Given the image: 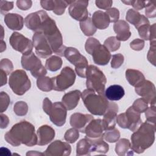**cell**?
Here are the masks:
<instances>
[{"mask_svg": "<svg viewBox=\"0 0 156 156\" xmlns=\"http://www.w3.org/2000/svg\"><path fill=\"white\" fill-rule=\"evenodd\" d=\"M41 22V10L29 14L24 19L25 26L30 30L37 32Z\"/></svg>", "mask_w": 156, "mask_h": 156, "instance_id": "27", "label": "cell"}, {"mask_svg": "<svg viewBox=\"0 0 156 156\" xmlns=\"http://www.w3.org/2000/svg\"><path fill=\"white\" fill-rule=\"evenodd\" d=\"M104 129L102 125V120L101 119H92L87 126L84 133L85 138L90 141L104 140Z\"/></svg>", "mask_w": 156, "mask_h": 156, "instance_id": "15", "label": "cell"}, {"mask_svg": "<svg viewBox=\"0 0 156 156\" xmlns=\"http://www.w3.org/2000/svg\"><path fill=\"white\" fill-rule=\"evenodd\" d=\"M104 45L109 51L114 52L119 48L121 46V41H119L116 37L112 36L109 37L104 41Z\"/></svg>", "mask_w": 156, "mask_h": 156, "instance_id": "37", "label": "cell"}, {"mask_svg": "<svg viewBox=\"0 0 156 156\" xmlns=\"http://www.w3.org/2000/svg\"><path fill=\"white\" fill-rule=\"evenodd\" d=\"M92 115L88 114H82L80 113H74L71 115L69 119L71 126L77 129L79 132L83 133L87 126L93 119Z\"/></svg>", "mask_w": 156, "mask_h": 156, "instance_id": "19", "label": "cell"}, {"mask_svg": "<svg viewBox=\"0 0 156 156\" xmlns=\"http://www.w3.org/2000/svg\"><path fill=\"white\" fill-rule=\"evenodd\" d=\"M126 19L130 24L134 25L136 29L143 24L149 23L146 16L141 15L138 11L132 9H129L127 12Z\"/></svg>", "mask_w": 156, "mask_h": 156, "instance_id": "25", "label": "cell"}, {"mask_svg": "<svg viewBox=\"0 0 156 156\" xmlns=\"http://www.w3.org/2000/svg\"><path fill=\"white\" fill-rule=\"evenodd\" d=\"M124 58L123 55L121 54H116L112 55V58L111 61V66L113 68L116 69L119 68L123 63Z\"/></svg>", "mask_w": 156, "mask_h": 156, "instance_id": "49", "label": "cell"}, {"mask_svg": "<svg viewBox=\"0 0 156 156\" xmlns=\"http://www.w3.org/2000/svg\"><path fill=\"white\" fill-rule=\"evenodd\" d=\"M76 80L74 71L69 66L62 69L60 74L52 77L53 90L57 91H63L71 87Z\"/></svg>", "mask_w": 156, "mask_h": 156, "instance_id": "10", "label": "cell"}, {"mask_svg": "<svg viewBox=\"0 0 156 156\" xmlns=\"http://www.w3.org/2000/svg\"><path fill=\"white\" fill-rule=\"evenodd\" d=\"M156 1H148L145 7V13L147 18H154L156 16Z\"/></svg>", "mask_w": 156, "mask_h": 156, "instance_id": "46", "label": "cell"}, {"mask_svg": "<svg viewBox=\"0 0 156 156\" xmlns=\"http://www.w3.org/2000/svg\"><path fill=\"white\" fill-rule=\"evenodd\" d=\"M21 63L22 67L29 71L35 78L44 76L47 74L46 69L42 65L41 60L32 52L27 55H23Z\"/></svg>", "mask_w": 156, "mask_h": 156, "instance_id": "9", "label": "cell"}, {"mask_svg": "<svg viewBox=\"0 0 156 156\" xmlns=\"http://www.w3.org/2000/svg\"><path fill=\"white\" fill-rule=\"evenodd\" d=\"M9 43L13 49L21 52L23 55H27L32 52L33 42L17 32L12 33L9 38Z\"/></svg>", "mask_w": 156, "mask_h": 156, "instance_id": "11", "label": "cell"}, {"mask_svg": "<svg viewBox=\"0 0 156 156\" xmlns=\"http://www.w3.org/2000/svg\"><path fill=\"white\" fill-rule=\"evenodd\" d=\"M0 68L1 70L4 71L7 74L12 73L13 69V65L11 60L8 58H2L0 62Z\"/></svg>", "mask_w": 156, "mask_h": 156, "instance_id": "47", "label": "cell"}, {"mask_svg": "<svg viewBox=\"0 0 156 156\" xmlns=\"http://www.w3.org/2000/svg\"><path fill=\"white\" fill-rule=\"evenodd\" d=\"M120 137V133L117 129L113 128L111 130H106L104 133V138L109 143H115L118 141Z\"/></svg>", "mask_w": 156, "mask_h": 156, "instance_id": "38", "label": "cell"}, {"mask_svg": "<svg viewBox=\"0 0 156 156\" xmlns=\"http://www.w3.org/2000/svg\"><path fill=\"white\" fill-rule=\"evenodd\" d=\"M79 137V131L74 127L67 130L64 135L65 140L69 143H74L78 140Z\"/></svg>", "mask_w": 156, "mask_h": 156, "instance_id": "41", "label": "cell"}, {"mask_svg": "<svg viewBox=\"0 0 156 156\" xmlns=\"http://www.w3.org/2000/svg\"><path fill=\"white\" fill-rule=\"evenodd\" d=\"M54 8L53 12L57 15H62L64 13L66 8L72 2V1L54 0Z\"/></svg>", "mask_w": 156, "mask_h": 156, "instance_id": "36", "label": "cell"}, {"mask_svg": "<svg viewBox=\"0 0 156 156\" xmlns=\"http://www.w3.org/2000/svg\"><path fill=\"white\" fill-rule=\"evenodd\" d=\"M80 27L82 32L86 36H91L95 34L97 28L93 24L91 18H88L85 20L80 21Z\"/></svg>", "mask_w": 156, "mask_h": 156, "instance_id": "32", "label": "cell"}, {"mask_svg": "<svg viewBox=\"0 0 156 156\" xmlns=\"http://www.w3.org/2000/svg\"><path fill=\"white\" fill-rule=\"evenodd\" d=\"M91 20L95 27L101 30L107 28L110 23L107 13L101 10L94 12L93 14Z\"/></svg>", "mask_w": 156, "mask_h": 156, "instance_id": "26", "label": "cell"}, {"mask_svg": "<svg viewBox=\"0 0 156 156\" xmlns=\"http://www.w3.org/2000/svg\"><path fill=\"white\" fill-rule=\"evenodd\" d=\"M88 141L91 146V152H96L101 154H105L109 150L108 144L106 142L104 141V140H99L96 141Z\"/></svg>", "mask_w": 156, "mask_h": 156, "instance_id": "35", "label": "cell"}, {"mask_svg": "<svg viewBox=\"0 0 156 156\" xmlns=\"http://www.w3.org/2000/svg\"><path fill=\"white\" fill-rule=\"evenodd\" d=\"M52 105V103L51 101V100L48 98H45L43 102V109L47 115L49 114V112L51 110Z\"/></svg>", "mask_w": 156, "mask_h": 156, "instance_id": "57", "label": "cell"}, {"mask_svg": "<svg viewBox=\"0 0 156 156\" xmlns=\"http://www.w3.org/2000/svg\"><path fill=\"white\" fill-rule=\"evenodd\" d=\"M71 152V147L68 143L55 140L49 145L43 154L46 156H67Z\"/></svg>", "mask_w": 156, "mask_h": 156, "instance_id": "17", "label": "cell"}, {"mask_svg": "<svg viewBox=\"0 0 156 156\" xmlns=\"http://www.w3.org/2000/svg\"><path fill=\"white\" fill-rule=\"evenodd\" d=\"M136 94L142 97L148 104L155 105L156 102V92L154 84L147 80H144L135 87Z\"/></svg>", "mask_w": 156, "mask_h": 156, "instance_id": "12", "label": "cell"}, {"mask_svg": "<svg viewBox=\"0 0 156 156\" xmlns=\"http://www.w3.org/2000/svg\"><path fill=\"white\" fill-rule=\"evenodd\" d=\"M148 105L149 104H147V102L141 98L136 99L134 101L132 107L136 112H139L140 113H144L146 112V110L149 107Z\"/></svg>", "mask_w": 156, "mask_h": 156, "instance_id": "42", "label": "cell"}, {"mask_svg": "<svg viewBox=\"0 0 156 156\" xmlns=\"http://www.w3.org/2000/svg\"><path fill=\"white\" fill-rule=\"evenodd\" d=\"M91 152V146L89 141L86 138L80 140L77 144L76 155H90Z\"/></svg>", "mask_w": 156, "mask_h": 156, "instance_id": "31", "label": "cell"}, {"mask_svg": "<svg viewBox=\"0 0 156 156\" xmlns=\"http://www.w3.org/2000/svg\"><path fill=\"white\" fill-rule=\"evenodd\" d=\"M122 2L132 5L135 10H140L143 9V8L146 7L147 5V4L148 2V1H139V0H136V1H121Z\"/></svg>", "mask_w": 156, "mask_h": 156, "instance_id": "48", "label": "cell"}, {"mask_svg": "<svg viewBox=\"0 0 156 156\" xmlns=\"http://www.w3.org/2000/svg\"><path fill=\"white\" fill-rule=\"evenodd\" d=\"M32 2L30 0H18L16 1L17 7L22 10H27L32 6Z\"/></svg>", "mask_w": 156, "mask_h": 156, "instance_id": "55", "label": "cell"}, {"mask_svg": "<svg viewBox=\"0 0 156 156\" xmlns=\"http://www.w3.org/2000/svg\"><path fill=\"white\" fill-rule=\"evenodd\" d=\"M155 125L149 122H142L131 135L130 146L133 152L141 154L150 147L155 141Z\"/></svg>", "mask_w": 156, "mask_h": 156, "instance_id": "3", "label": "cell"}, {"mask_svg": "<svg viewBox=\"0 0 156 156\" xmlns=\"http://www.w3.org/2000/svg\"><path fill=\"white\" fill-rule=\"evenodd\" d=\"M86 78L87 88L100 94H104L107 79L101 70L94 65H89L87 69Z\"/></svg>", "mask_w": 156, "mask_h": 156, "instance_id": "5", "label": "cell"}, {"mask_svg": "<svg viewBox=\"0 0 156 156\" xmlns=\"http://www.w3.org/2000/svg\"><path fill=\"white\" fill-rule=\"evenodd\" d=\"M146 121L155 125L156 122V110L155 105H151L145 112Z\"/></svg>", "mask_w": 156, "mask_h": 156, "instance_id": "45", "label": "cell"}, {"mask_svg": "<svg viewBox=\"0 0 156 156\" xmlns=\"http://www.w3.org/2000/svg\"><path fill=\"white\" fill-rule=\"evenodd\" d=\"M81 98L87 109L94 115H103L108 107L109 102L105 96L91 89L85 90L82 93Z\"/></svg>", "mask_w": 156, "mask_h": 156, "instance_id": "4", "label": "cell"}, {"mask_svg": "<svg viewBox=\"0 0 156 156\" xmlns=\"http://www.w3.org/2000/svg\"><path fill=\"white\" fill-rule=\"evenodd\" d=\"M105 96L110 101H119L123 98L125 91L123 87L119 85L109 86L104 92Z\"/></svg>", "mask_w": 156, "mask_h": 156, "instance_id": "28", "label": "cell"}, {"mask_svg": "<svg viewBox=\"0 0 156 156\" xmlns=\"http://www.w3.org/2000/svg\"><path fill=\"white\" fill-rule=\"evenodd\" d=\"M13 8V1H0V11L1 13L4 15L7 12L12 10Z\"/></svg>", "mask_w": 156, "mask_h": 156, "instance_id": "52", "label": "cell"}, {"mask_svg": "<svg viewBox=\"0 0 156 156\" xmlns=\"http://www.w3.org/2000/svg\"><path fill=\"white\" fill-rule=\"evenodd\" d=\"M37 85L38 89L43 91L48 92L53 90L52 78L46 76L38 77L37 80Z\"/></svg>", "mask_w": 156, "mask_h": 156, "instance_id": "34", "label": "cell"}, {"mask_svg": "<svg viewBox=\"0 0 156 156\" xmlns=\"http://www.w3.org/2000/svg\"><path fill=\"white\" fill-rule=\"evenodd\" d=\"M9 85L13 92L22 96L31 87V82L26 73L23 69H16L9 77Z\"/></svg>", "mask_w": 156, "mask_h": 156, "instance_id": "6", "label": "cell"}, {"mask_svg": "<svg viewBox=\"0 0 156 156\" xmlns=\"http://www.w3.org/2000/svg\"><path fill=\"white\" fill-rule=\"evenodd\" d=\"M88 1L87 0L72 1L68 8L69 13L73 18L77 21H84L88 18Z\"/></svg>", "mask_w": 156, "mask_h": 156, "instance_id": "14", "label": "cell"}, {"mask_svg": "<svg viewBox=\"0 0 156 156\" xmlns=\"http://www.w3.org/2000/svg\"><path fill=\"white\" fill-rule=\"evenodd\" d=\"M6 49L5 43L3 41V40H1V52H3Z\"/></svg>", "mask_w": 156, "mask_h": 156, "instance_id": "60", "label": "cell"}, {"mask_svg": "<svg viewBox=\"0 0 156 156\" xmlns=\"http://www.w3.org/2000/svg\"><path fill=\"white\" fill-rule=\"evenodd\" d=\"M66 115L67 110L60 102H55L52 104L48 114L51 122L58 127H61L65 124Z\"/></svg>", "mask_w": 156, "mask_h": 156, "instance_id": "16", "label": "cell"}, {"mask_svg": "<svg viewBox=\"0 0 156 156\" xmlns=\"http://www.w3.org/2000/svg\"><path fill=\"white\" fill-rule=\"evenodd\" d=\"M10 100L9 96L4 91H1L0 93V112L1 113L5 111L10 104Z\"/></svg>", "mask_w": 156, "mask_h": 156, "instance_id": "44", "label": "cell"}, {"mask_svg": "<svg viewBox=\"0 0 156 156\" xmlns=\"http://www.w3.org/2000/svg\"><path fill=\"white\" fill-rule=\"evenodd\" d=\"M150 48L147 53V59L154 66L155 65V40L150 41Z\"/></svg>", "mask_w": 156, "mask_h": 156, "instance_id": "51", "label": "cell"}, {"mask_svg": "<svg viewBox=\"0 0 156 156\" xmlns=\"http://www.w3.org/2000/svg\"><path fill=\"white\" fill-rule=\"evenodd\" d=\"M151 28L150 23H146L139 26L136 29L138 30L139 35L143 40H149L151 37Z\"/></svg>", "mask_w": 156, "mask_h": 156, "instance_id": "39", "label": "cell"}, {"mask_svg": "<svg viewBox=\"0 0 156 156\" xmlns=\"http://www.w3.org/2000/svg\"><path fill=\"white\" fill-rule=\"evenodd\" d=\"M126 77L129 84L133 87L145 80V77L141 71L133 69H128L126 71Z\"/></svg>", "mask_w": 156, "mask_h": 156, "instance_id": "30", "label": "cell"}, {"mask_svg": "<svg viewBox=\"0 0 156 156\" xmlns=\"http://www.w3.org/2000/svg\"><path fill=\"white\" fill-rule=\"evenodd\" d=\"M4 22L10 29L13 30H20L23 27L24 21L23 16L20 15L10 13L5 14Z\"/></svg>", "mask_w": 156, "mask_h": 156, "instance_id": "24", "label": "cell"}, {"mask_svg": "<svg viewBox=\"0 0 156 156\" xmlns=\"http://www.w3.org/2000/svg\"><path fill=\"white\" fill-rule=\"evenodd\" d=\"M115 152L119 156L132 155L133 151L130 146V142L126 138H121L116 144Z\"/></svg>", "mask_w": 156, "mask_h": 156, "instance_id": "29", "label": "cell"}, {"mask_svg": "<svg viewBox=\"0 0 156 156\" xmlns=\"http://www.w3.org/2000/svg\"><path fill=\"white\" fill-rule=\"evenodd\" d=\"M62 60L60 57L52 55L46 60L45 68L50 71H56L62 67Z\"/></svg>", "mask_w": 156, "mask_h": 156, "instance_id": "33", "label": "cell"}, {"mask_svg": "<svg viewBox=\"0 0 156 156\" xmlns=\"http://www.w3.org/2000/svg\"><path fill=\"white\" fill-rule=\"evenodd\" d=\"M101 44L99 40H98L96 38L93 37H90L88 38V40L86 41L85 44V49L86 52L91 54H92L93 50L99 44Z\"/></svg>", "mask_w": 156, "mask_h": 156, "instance_id": "43", "label": "cell"}, {"mask_svg": "<svg viewBox=\"0 0 156 156\" xmlns=\"http://www.w3.org/2000/svg\"><path fill=\"white\" fill-rule=\"evenodd\" d=\"M5 141L13 146L24 144L33 146L37 144V136L35 133V127L30 122L22 121L14 124L4 135Z\"/></svg>", "mask_w": 156, "mask_h": 156, "instance_id": "1", "label": "cell"}, {"mask_svg": "<svg viewBox=\"0 0 156 156\" xmlns=\"http://www.w3.org/2000/svg\"><path fill=\"white\" fill-rule=\"evenodd\" d=\"M13 111L18 116H24L28 112V105L24 101H18L14 105Z\"/></svg>", "mask_w": 156, "mask_h": 156, "instance_id": "40", "label": "cell"}, {"mask_svg": "<svg viewBox=\"0 0 156 156\" xmlns=\"http://www.w3.org/2000/svg\"><path fill=\"white\" fill-rule=\"evenodd\" d=\"M116 122L120 127L134 132L142 124V120L140 113L131 106L125 113H120L116 116Z\"/></svg>", "mask_w": 156, "mask_h": 156, "instance_id": "8", "label": "cell"}, {"mask_svg": "<svg viewBox=\"0 0 156 156\" xmlns=\"http://www.w3.org/2000/svg\"><path fill=\"white\" fill-rule=\"evenodd\" d=\"M91 55L94 62L102 66L108 64L112 57L110 51L104 45L101 44H99L93 50Z\"/></svg>", "mask_w": 156, "mask_h": 156, "instance_id": "21", "label": "cell"}, {"mask_svg": "<svg viewBox=\"0 0 156 156\" xmlns=\"http://www.w3.org/2000/svg\"><path fill=\"white\" fill-rule=\"evenodd\" d=\"M113 29L119 41H126L131 36L130 26L124 20H118L113 24Z\"/></svg>", "mask_w": 156, "mask_h": 156, "instance_id": "22", "label": "cell"}, {"mask_svg": "<svg viewBox=\"0 0 156 156\" xmlns=\"http://www.w3.org/2000/svg\"><path fill=\"white\" fill-rule=\"evenodd\" d=\"M37 32L42 33L47 39L52 52L59 56H64L66 47L63 44V37L54 20L41 10V22Z\"/></svg>", "mask_w": 156, "mask_h": 156, "instance_id": "2", "label": "cell"}, {"mask_svg": "<svg viewBox=\"0 0 156 156\" xmlns=\"http://www.w3.org/2000/svg\"><path fill=\"white\" fill-rule=\"evenodd\" d=\"M37 144L44 146L51 143L55 137V130L51 126L43 125L40 126L37 131Z\"/></svg>", "mask_w": 156, "mask_h": 156, "instance_id": "20", "label": "cell"}, {"mask_svg": "<svg viewBox=\"0 0 156 156\" xmlns=\"http://www.w3.org/2000/svg\"><path fill=\"white\" fill-rule=\"evenodd\" d=\"M118 111V106L115 102H109L108 107L103 115L102 125L104 130H108L115 128L116 124V116Z\"/></svg>", "mask_w": 156, "mask_h": 156, "instance_id": "18", "label": "cell"}, {"mask_svg": "<svg viewBox=\"0 0 156 156\" xmlns=\"http://www.w3.org/2000/svg\"><path fill=\"white\" fill-rule=\"evenodd\" d=\"M0 73H1V86H3L4 85H5L7 83V73H5L4 71L1 70L0 71Z\"/></svg>", "mask_w": 156, "mask_h": 156, "instance_id": "59", "label": "cell"}, {"mask_svg": "<svg viewBox=\"0 0 156 156\" xmlns=\"http://www.w3.org/2000/svg\"><path fill=\"white\" fill-rule=\"evenodd\" d=\"M81 94L82 93L79 90H75L63 95L62 102L67 110H71L76 107L81 98Z\"/></svg>", "mask_w": 156, "mask_h": 156, "instance_id": "23", "label": "cell"}, {"mask_svg": "<svg viewBox=\"0 0 156 156\" xmlns=\"http://www.w3.org/2000/svg\"><path fill=\"white\" fill-rule=\"evenodd\" d=\"M130 46L135 51H141L144 46V41L142 39L136 38L130 42Z\"/></svg>", "mask_w": 156, "mask_h": 156, "instance_id": "53", "label": "cell"}, {"mask_svg": "<svg viewBox=\"0 0 156 156\" xmlns=\"http://www.w3.org/2000/svg\"><path fill=\"white\" fill-rule=\"evenodd\" d=\"M95 4L98 8L101 9L107 10L111 8V6L113 4V1L110 0H97L95 1Z\"/></svg>", "mask_w": 156, "mask_h": 156, "instance_id": "54", "label": "cell"}, {"mask_svg": "<svg viewBox=\"0 0 156 156\" xmlns=\"http://www.w3.org/2000/svg\"><path fill=\"white\" fill-rule=\"evenodd\" d=\"M105 13L108 15L110 23H116L119 20V12L118 9L115 7L110 8L106 10Z\"/></svg>", "mask_w": 156, "mask_h": 156, "instance_id": "50", "label": "cell"}, {"mask_svg": "<svg viewBox=\"0 0 156 156\" xmlns=\"http://www.w3.org/2000/svg\"><path fill=\"white\" fill-rule=\"evenodd\" d=\"M64 57L75 66V71L79 77L82 78L86 77L88 62L85 57L82 55L77 49L73 47H66L64 52Z\"/></svg>", "mask_w": 156, "mask_h": 156, "instance_id": "7", "label": "cell"}, {"mask_svg": "<svg viewBox=\"0 0 156 156\" xmlns=\"http://www.w3.org/2000/svg\"><path fill=\"white\" fill-rule=\"evenodd\" d=\"M40 4L43 9L47 10H52L54 8V0H42L40 1Z\"/></svg>", "mask_w": 156, "mask_h": 156, "instance_id": "56", "label": "cell"}, {"mask_svg": "<svg viewBox=\"0 0 156 156\" xmlns=\"http://www.w3.org/2000/svg\"><path fill=\"white\" fill-rule=\"evenodd\" d=\"M32 42L35 53L41 58H46L52 54V49L44 37L41 32H35L32 37Z\"/></svg>", "mask_w": 156, "mask_h": 156, "instance_id": "13", "label": "cell"}, {"mask_svg": "<svg viewBox=\"0 0 156 156\" xmlns=\"http://www.w3.org/2000/svg\"><path fill=\"white\" fill-rule=\"evenodd\" d=\"M0 118H1V129L6 128L9 123V119L8 116L2 114V113H1L0 115Z\"/></svg>", "mask_w": 156, "mask_h": 156, "instance_id": "58", "label": "cell"}]
</instances>
